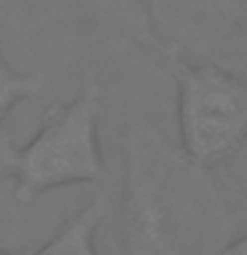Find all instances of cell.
<instances>
[{
    "label": "cell",
    "instance_id": "6da1fadb",
    "mask_svg": "<svg viewBox=\"0 0 247 255\" xmlns=\"http://www.w3.org/2000/svg\"><path fill=\"white\" fill-rule=\"evenodd\" d=\"M117 234L123 255H218L239 226L213 170L157 125L135 123L123 135Z\"/></svg>",
    "mask_w": 247,
    "mask_h": 255
},
{
    "label": "cell",
    "instance_id": "7a4b0ae2",
    "mask_svg": "<svg viewBox=\"0 0 247 255\" xmlns=\"http://www.w3.org/2000/svg\"><path fill=\"white\" fill-rule=\"evenodd\" d=\"M99 123L101 85L88 80L72 99L48 107L37 133L21 149L0 135V170L11 181L16 202L32 205L53 189L107 181Z\"/></svg>",
    "mask_w": 247,
    "mask_h": 255
},
{
    "label": "cell",
    "instance_id": "3957f363",
    "mask_svg": "<svg viewBox=\"0 0 247 255\" xmlns=\"http://www.w3.org/2000/svg\"><path fill=\"white\" fill-rule=\"evenodd\" d=\"M183 157L213 170L247 138V77L221 61L167 56Z\"/></svg>",
    "mask_w": 247,
    "mask_h": 255
},
{
    "label": "cell",
    "instance_id": "277c9868",
    "mask_svg": "<svg viewBox=\"0 0 247 255\" xmlns=\"http://www.w3.org/2000/svg\"><path fill=\"white\" fill-rule=\"evenodd\" d=\"M157 51L231 64L247 51V0H143Z\"/></svg>",
    "mask_w": 247,
    "mask_h": 255
},
{
    "label": "cell",
    "instance_id": "5b68a950",
    "mask_svg": "<svg viewBox=\"0 0 247 255\" xmlns=\"http://www.w3.org/2000/svg\"><path fill=\"white\" fill-rule=\"evenodd\" d=\"M51 3L59 5L69 21L91 32L157 51L143 0H51Z\"/></svg>",
    "mask_w": 247,
    "mask_h": 255
},
{
    "label": "cell",
    "instance_id": "8992f818",
    "mask_svg": "<svg viewBox=\"0 0 247 255\" xmlns=\"http://www.w3.org/2000/svg\"><path fill=\"white\" fill-rule=\"evenodd\" d=\"M109 207L112 194L101 189L88 205L72 213L51 234L48 242H43L37 250H29L27 255H101L96 250V234H99L101 223L107 221Z\"/></svg>",
    "mask_w": 247,
    "mask_h": 255
},
{
    "label": "cell",
    "instance_id": "52a82bcc",
    "mask_svg": "<svg viewBox=\"0 0 247 255\" xmlns=\"http://www.w3.org/2000/svg\"><path fill=\"white\" fill-rule=\"evenodd\" d=\"M213 175L234 213L239 231L247 229V138L221 165L213 167Z\"/></svg>",
    "mask_w": 247,
    "mask_h": 255
},
{
    "label": "cell",
    "instance_id": "ba28073f",
    "mask_svg": "<svg viewBox=\"0 0 247 255\" xmlns=\"http://www.w3.org/2000/svg\"><path fill=\"white\" fill-rule=\"evenodd\" d=\"M45 91V77L43 75H29V72H16L5 61L3 45H0V135H3L5 117L11 109L21 101H29Z\"/></svg>",
    "mask_w": 247,
    "mask_h": 255
},
{
    "label": "cell",
    "instance_id": "9c48e42d",
    "mask_svg": "<svg viewBox=\"0 0 247 255\" xmlns=\"http://www.w3.org/2000/svg\"><path fill=\"white\" fill-rule=\"evenodd\" d=\"M218 255H247V229H242Z\"/></svg>",
    "mask_w": 247,
    "mask_h": 255
},
{
    "label": "cell",
    "instance_id": "30bf717a",
    "mask_svg": "<svg viewBox=\"0 0 247 255\" xmlns=\"http://www.w3.org/2000/svg\"><path fill=\"white\" fill-rule=\"evenodd\" d=\"M229 67H234V69L239 72V75H245V77H247V51H245L242 56H237V59L229 64Z\"/></svg>",
    "mask_w": 247,
    "mask_h": 255
},
{
    "label": "cell",
    "instance_id": "8fae6325",
    "mask_svg": "<svg viewBox=\"0 0 247 255\" xmlns=\"http://www.w3.org/2000/svg\"><path fill=\"white\" fill-rule=\"evenodd\" d=\"M0 255H27V253H8V250H3V247H0Z\"/></svg>",
    "mask_w": 247,
    "mask_h": 255
}]
</instances>
